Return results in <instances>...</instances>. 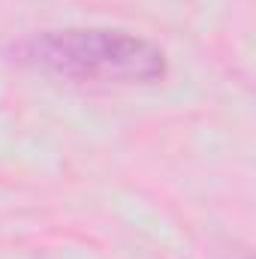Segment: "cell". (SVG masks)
<instances>
[{
  "label": "cell",
  "instance_id": "1",
  "mask_svg": "<svg viewBox=\"0 0 256 259\" xmlns=\"http://www.w3.org/2000/svg\"><path fill=\"white\" fill-rule=\"evenodd\" d=\"M21 61L49 75L94 84H151L169 72L166 52L127 30H46L18 46Z\"/></svg>",
  "mask_w": 256,
  "mask_h": 259
}]
</instances>
